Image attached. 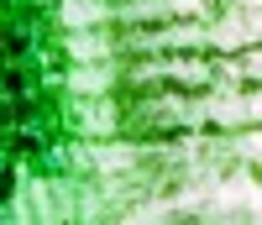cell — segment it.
<instances>
[{"instance_id":"5b68a950","label":"cell","mask_w":262,"mask_h":225,"mask_svg":"<svg viewBox=\"0 0 262 225\" xmlns=\"http://www.w3.org/2000/svg\"><path fill=\"white\" fill-rule=\"evenodd\" d=\"M131 157H137L131 147H116V152H100V168H126Z\"/></svg>"},{"instance_id":"277c9868","label":"cell","mask_w":262,"mask_h":225,"mask_svg":"<svg viewBox=\"0 0 262 225\" xmlns=\"http://www.w3.org/2000/svg\"><path fill=\"white\" fill-rule=\"evenodd\" d=\"M84 126H90L95 137H100V131H111V126H116V116H111V105H105V110H100V105H90V110H84Z\"/></svg>"},{"instance_id":"ba28073f","label":"cell","mask_w":262,"mask_h":225,"mask_svg":"<svg viewBox=\"0 0 262 225\" xmlns=\"http://www.w3.org/2000/svg\"><path fill=\"white\" fill-rule=\"evenodd\" d=\"M247 121H262V89H257V95H247Z\"/></svg>"},{"instance_id":"52a82bcc","label":"cell","mask_w":262,"mask_h":225,"mask_svg":"<svg viewBox=\"0 0 262 225\" xmlns=\"http://www.w3.org/2000/svg\"><path fill=\"white\" fill-rule=\"evenodd\" d=\"M242 74H252V79H262V48H257V53H247V63H242Z\"/></svg>"},{"instance_id":"6da1fadb","label":"cell","mask_w":262,"mask_h":225,"mask_svg":"<svg viewBox=\"0 0 262 225\" xmlns=\"http://www.w3.org/2000/svg\"><path fill=\"white\" fill-rule=\"evenodd\" d=\"M111 16H116V11L105 6V0H63V6H58V21H63L69 32H79V27H100V21H111Z\"/></svg>"},{"instance_id":"8992f818","label":"cell","mask_w":262,"mask_h":225,"mask_svg":"<svg viewBox=\"0 0 262 225\" xmlns=\"http://www.w3.org/2000/svg\"><path fill=\"white\" fill-rule=\"evenodd\" d=\"M168 11H173V16H200L205 0H168Z\"/></svg>"},{"instance_id":"3957f363","label":"cell","mask_w":262,"mask_h":225,"mask_svg":"<svg viewBox=\"0 0 262 225\" xmlns=\"http://www.w3.org/2000/svg\"><path fill=\"white\" fill-rule=\"evenodd\" d=\"M69 53L79 58V63H105V58H111V42H105V37H90V32H74L69 37Z\"/></svg>"},{"instance_id":"7a4b0ae2","label":"cell","mask_w":262,"mask_h":225,"mask_svg":"<svg viewBox=\"0 0 262 225\" xmlns=\"http://www.w3.org/2000/svg\"><path fill=\"white\" fill-rule=\"evenodd\" d=\"M69 84L79 95H105V89H111V69H105V63H79Z\"/></svg>"}]
</instances>
